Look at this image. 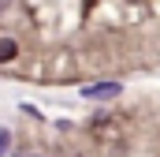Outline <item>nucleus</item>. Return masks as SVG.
<instances>
[{
  "label": "nucleus",
  "instance_id": "nucleus-1",
  "mask_svg": "<svg viewBox=\"0 0 160 157\" xmlns=\"http://www.w3.org/2000/svg\"><path fill=\"white\" fill-rule=\"evenodd\" d=\"M116 94H123L119 82H89V86H82V97H89V101H108Z\"/></svg>",
  "mask_w": 160,
  "mask_h": 157
},
{
  "label": "nucleus",
  "instance_id": "nucleus-2",
  "mask_svg": "<svg viewBox=\"0 0 160 157\" xmlns=\"http://www.w3.org/2000/svg\"><path fill=\"white\" fill-rule=\"evenodd\" d=\"M15 52H19L15 41H11V38H0V64H4V60H15Z\"/></svg>",
  "mask_w": 160,
  "mask_h": 157
},
{
  "label": "nucleus",
  "instance_id": "nucleus-3",
  "mask_svg": "<svg viewBox=\"0 0 160 157\" xmlns=\"http://www.w3.org/2000/svg\"><path fill=\"white\" fill-rule=\"evenodd\" d=\"M8 150V131H0V154Z\"/></svg>",
  "mask_w": 160,
  "mask_h": 157
},
{
  "label": "nucleus",
  "instance_id": "nucleus-4",
  "mask_svg": "<svg viewBox=\"0 0 160 157\" xmlns=\"http://www.w3.org/2000/svg\"><path fill=\"white\" fill-rule=\"evenodd\" d=\"M8 8H11V0H0V15H4V11H8Z\"/></svg>",
  "mask_w": 160,
  "mask_h": 157
}]
</instances>
